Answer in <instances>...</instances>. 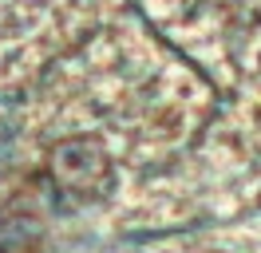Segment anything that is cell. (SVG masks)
Wrapping results in <instances>:
<instances>
[{
	"instance_id": "obj_1",
	"label": "cell",
	"mask_w": 261,
	"mask_h": 253,
	"mask_svg": "<svg viewBox=\"0 0 261 253\" xmlns=\"http://www.w3.org/2000/svg\"><path fill=\"white\" fill-rule=\"evenodd\" d=\"M48 178L67 202H99L115 186V162L107 146L91 135H75L51 146L48 155Z\"/></svg>"
}]
</instances>
